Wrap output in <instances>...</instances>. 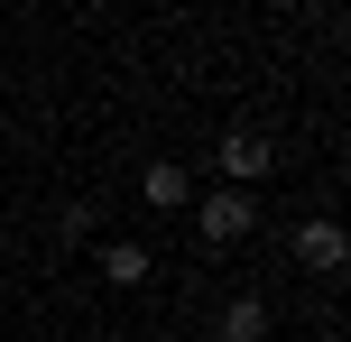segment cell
<instances>
[{
  "mask_svg": "<svg viewBox=\"0 0 351 342\" xmlns=\"http://www.w3.org/2000/svg\"><path fill=\"white\" fill-rule=\"evenodd\" d=\"M139 195L158 204V213H176V204H185V167H167V158H158V167L139 176Z\"/></svg>",
  "mask_w": 351,
  "mask_h": 342,
  "instance_id": "8992f818",
  "label": "cell"
},
{
  "mask_svg": "<svg viewBox=\"0 0 351 342\" xmlns=\"http://www.w3.org/2000/svg\"><path fill=\"white\" fill-rule=\"evenodd\" d=\"M268 158H278V148H268L259 130H231V139H222V176H231V195H241L250 176H268Z\"/></svg>",
  "mask_w": 351,
  "mask_h": 342,
  "instance_id": "3957f363",
  "label": "cell"
},
{
  "mask_svg": "<svg viewBox=\"0 0 351 342\" xmlns=\"http://www.w3.org/2000/svg\"><path fill=\"white\" fill-rule=\"evenodd\" d=\"M250 222H259V213H250V195H231V185H213V195H204V241H213V250L241 241Z\"/></svg>",
  "mask_w": 351,
  "mask_h": 342,
  "instance_id": "7a4b0ae2",
  "label": "cell"
},
{
  "mask_svg": "<svg viewBox=\"0 0 351 342\" xmlns=\"http://www.w3.org/2000/svg\"><path fill=\"white\" fill-rule=\"evenodd\" d=\"M102 278H111V287H148V250H139V241H111V250H102Z\"/></svg>",
  "mask_w": 351,
  "mask_h": 342,
  "instance_id": "5b68a950",
  "label": "cell"
},
{
  "mask_svg": "<svg viewBox=\"0 0 351 342\" xmlns=\"http://www.w3.org/2000/svg\"><path fill=\"white\" fill-rule=\"evenodd\" d=\"M213 333H222V342H268V306H259V296H231V306L213 315Z\"/></svg>",
  "mask_w": 351,
  "mask_h": 342,
  "instance_id": "277c9868",
  "label": "cell"
},
{
  "mask_svg": "<svg viewBox=\"0 0 351 342\" xmlns=\"http://www.w3.org/2000/svg\"><path fill=\"white\" fill-rule=\"evenodd\" d=\"M296 259H305L315 278H342V259H351L342 222H296Z\"/></svg>",
  "mask_w": 351,
  "mask_h": 342,
  "instance_id": "6da1fadb",
  "label": "cell"
}]
</instances>
